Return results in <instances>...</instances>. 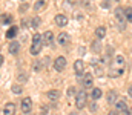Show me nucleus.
Masks as SVG:
<instances>
[{"label": "nucleus", "instance_id": "f257e3e1", "mask_svg": "<svg viewBox=\"0 0 132 115\" xmlns=\"http://www.w3.org/2000/svg\"><path fill=\"white\" fill-rule=\"evenodd\" d=\"M86 103H88V94L85 91L77 92V95H75V108L77 109H83L86 106Z\"/></svg>", "mask_w": 132, "mask_h": 115}, {"label": "nucleus", "instance_id": "f03ea898", "mask_svg": "<svg viewBox=\"0 0 132 115\" xmlns=\"http://www.w3.org/2000/svg\"><path fill=\"white\" fill-rule=\"evenodd\" d=\"M114 14H115V19L118 20V25H120V29H125L126 28V17H125V9L123 8H115V11H114Z\"/></svg>", "mask_w": 132, "mask_h": 115}, {"label": "nucleus", "instance_id": "7ed1b4c3", "mask_svg": "<svg viewBox=\"0 0 132 115\" xmlns=\"http://www.w3.org/2000/svg\"><path fill=\"white\" fill-rule=\"evenodd\" d=\"M20 108H22V112H23V114H29V112L32 111V100H31L29 97L23 98L22 103H20Z\"/></svg>", "mask_w": 132, "mask_h": 115}, {"label": "nucleus", "instance_id": "20e7f679", "mask_svg": "<svg viewBox=\"0 0 132 115\" xmlns=\"http://www.w3.org/2000/svg\"><path fill=\"white\" fill-rule=\"evenodd\" d=\"M54 68H55V71H59V72H63L66 68V58L65 57H57L55 58V61H54Z\"/></svg>", "mask_w": 132, "mask_h": 115}, {"label": "nucleus", "instance_id": "39448f33", "mask_svg": "<svg viewBox=\"0 0 132 115\" xmlns=\"http://www.w3.org/2000/svg\"><path fill=\"white\" fill-rule=\"evenodd\" d=\"M74 71H75V74L78 77H81L85 74V63H83V60H75V63H74Z\"/></svg>", "mask_w": 132, "mask_h": 115}, {"label": "nucleus", "instance_id": "423d86ee", "mask_svg": "<svg viewBox=\"0 0 132 115\" xmlns=\"http://www.w3.org/2000/svg\"><path fill=\"white\" fill-rule=\"evenodd\" d=\"M3 115H15V103L9 101L3 108Z\"/></svg>", "mask_w": 132, "mask_h": 115}, {"label": "nucleus", "instance_id": "0eeeda50", "mask_svg": "<svg viewBox=\"0 0 132 115\" xmlns=\"http://www.w3.org/2000/svg\"><path fill=\"white\" fill-rule=\"evenodd\" d=\"M52 43H54V34H52V31H46L43 34V45L45 46H51Z\"/></svg>", "mask_w": 132, "mask_h": 115}, {"label": "nucleus", "instance_id": "6e6552de", "mask_svg": "<svg viewBox=\"0 0 132 115\" xmlns=\"http://www.w3.org/2000/svg\"><path fill=\"white\" fill-rule=\"evenodd\" d=\"M123 72H125V68H118V66H111V69H109V77H112V78H117V77L121 75Z\"/></svg>", "mask_w": 132, "mask_h": 115}, {"label": "nucleus", "instance_id": "1a4fd4ad", "mask_svg": "<svg viewBox=\"0 0 132 115\" xmlns=\"http://www.w3.org/2000/svg\"><path fill=\"white\" fill-rule=\"evenodd\" d=\"M94 86V78L91 74H86V75L83 77V87L85 89H91Z\"/></svg>", "mask_w": 132, "mask_h": 115}, {"label": "nucleus", "instance_id": "9d476101", "mask_svg": "<svg viewBox=\"0 0 132 115\" xmlns=\"http://www.w3.org/2000/svg\"><path fill=\"white\" fill-rule=\"evenodd\" d=\"M55 25L60 26V28L66 26V25H68V17L63 15V14H57V15H55Z\"/></svg>", "mask_w": 132, "mask_h": 115}, {"label": "nucleus", "instance_id": "9b49d317", "mask_svg": "<svg viewBox=\"0 0 132 115\" xmlns=\"http://www.w3.org/2000/svg\"><path fill=\"white\" fill-rule=\"evenodd\" d=\"M57 41H59L60 46H66V45L69 43V34H66V32H60V34L57 36Z\"/></svg>", "mask_w": 132, "mask_h": 115}, {"label": "nucleus", "instance_id": "f8f14e48", "mask_svg": "<svg viewBox=\"0 0 132 115\" xmlns=\"http://www.w3.org/2000/svg\"><path fill=\"white\" fill-rule=\"evenodd\" d=\"M48 98L51 100V101H57L59 98H60V95H62V92L60 91H57V89H51V91H48Z\"/></svg>", "mask_w": 132, "mask_h": 115}, {"label": "nucleus", "instance_id": "ddd939ff", "mask_svg": "<svg viewBox=\"0 0 132 115\" xmlns=\"http://www.w3.org/2000/svg\"><path fill=\"white\" fill-rule=\"evenodd\" d=\"M8 51H9V54H12V55L19 54V51H20V43H19V41H11Z\"/></svg>", "mask_w": 132, "mask_h": 115}, {"label": "nucleus", "instance_id": "4468645a", "mask_svg": "<svg viewBox=\"0 0 132 115\" xmlns=\"http://www.w3.org/2000/svg\"><path fill=\"white\" fill-rule=\"evenodd\" d=\"M115 109L118 111V112H123V111H126L128 109V103H126V100H117L115 101Z\"/></svg>", "mask_w": 132, "mask_h": 115}, {"label": "nucleus", "instance_id": "2eb2a0df", "mask_svg": "<svg viewBox=\"0 0 132 115\" xmlns=\"http://www.w3.org/2000/svg\"><path fill=\"white\" fill-rule=\"evenodd\" d=\"M17 32H19V28H17V26H11V28L6 31V38H8V40H12V38L17 36Z\"/></svg>", "mask_w": 132, "mask_h": 115}, {"label": "nucleus", "instance_id": "dca6fc26", "mask_svg": "<svg viewBox=\"0 0 132 115\" xmlns=\"http://www.w3.org/2000/svg\"><path fill=\"white\" fill-rule=\"evenodd\" d=\"M42 46H43V43H32L29 52H31L32 55H38V52L42 51Z\"/></svg>", "mask_w": 132, "mask_h": 115}, {"label": "nucleus", "instance_id": "f3484780", "mask_svg": "<svg viewBox=\"0 0 132 115\" xmlns=\"http://www.w3.org/2000/svg\"><path fill=\"white\" fill-rule=\"evenodd\" d=\"M91 49H92V52H95V54H98L101 52V43H100V40H94L92 43H91Z\"/></svg>", "mask_w": 132, "mask_h": 115}, {"label": "nucleus", "instance_id": "a211bd4d", "mask_svg": "<svg viewBox=\"0 0 132 115\" xmlns=\"http://www.w3.org/2000/svg\"><path fill=\"white\" fill-rule=\"evenodd\" d=\"M95 37L98 38V40L106 37V28H104V26H98V28L95 29Z\"/></svg>", "mask_w": 132, "mask_h": 115}, {"label": "nucleus", "instance_id": "6ab92c4d", "mask_svg": "<svg viewBox=\"0 0 132 115\" xmlns=\"http://www.w3.org/2000/svg\"><path fill=\"white\" fill-rule=\"evenodd\" d=\"M117 100H118L117 92H115V91H109V92H108V103H114V104H115Z\"/></svg>", "mask_w": 132, "mask_h": 115}, {"label": "nucleus", "instance_id": "aec40b11", "mask_svg": "<svg viewBox=\"0 0 132 115\" xmlns=\"http://www.w3.org/2000/svg\"><path fill=\"white\" fill-rule=\"evenodd\" d=\"M91 98H92L94 101H97L98 98H101V89H100V87H94V89H92V92H91Z\"/></svg>", "mask_w": 132, "mask_h": 115}, {"label": "nucleus", "instance_id": "412c9836", "mask_svg": "<svg viewBox=\"0 0 132 115\" xmlns=\"http://www.w3.org/2000/svg\"><path fill=\"white\" fill-rule=\"evenodd\" d=\"M114 61H115V66H118V68H125V57H123V55H117Z\"/></svg>", "mask_w": 132, "mask_h": 115}, {"label": "nucleus", "instance_id": "4be33fe9", "mask_svg": "<svg viewBox=\"0 0 132 115\" xmlns=\"http://www.w3.org/2000/svg\"><path fill=\"white\" fill-rule=\"evenodd\" d=\"M45 5H46V0H37V2L34 3V9L38 12L40 9H43V8H45Z\"/></svg>", "mask_w": 132, "mask_h": 115}, {"label": "nucleus", "instance_id": "5701e85b", "mask_svg": "<svg viewBox=\"0 0 132 115\" xmlns=\"http://www.w3.org/2000/svg\"><path fill=\"white\" fill-rule=\"evenodd\" d=\"M125 17H126V22L132 23V8H126L125 9Z\"/></svg>", "mask_w": 132, "mask_h": 115}, {"label": "nucleus", "instance_id": "b1692460", "mask_svg": "<svg viewBox=\"0 0 132 115\" xmlns=\"http://www.w3.org/2000/svg\"><path fill=\"white\" fill-rule=\"evenodd\" d=\"M11 91H12V94L19 95V94H22V92H23V87H22L20 84H14V86L11 87Z\"/></svg>", "mask_w": 132, "mask_h": 115}, {"label": "nucleus", "instance_id": "393cba45", "mask_svg": "<svg viewBox=\"0 0 132 115\" xmlns=\"http://www.w3.org/2000/svg\"><path fill=\"white\" fill-rule=\"evenodd\" d=\"M2 25H12V17L9 14H6L3 19H2Z\"/></svg>", "mask_w": 132, "mask_h": 115}, {"label": "nucleus", "instance_id": "a878e982", "mask_svg": "<svg viewBox=\"0 0 132 115\" xmlns=\"http://www.w3.org/2000/svg\"><path fill=\"white\" fill-rule=\"evenodd\" d=\"M40 23H42V19H40V17H34L32 20H31V26H32V28H38Z\"/></svg>", "mask_w": 132, "mask_h": 115}, {"label": "nucleus", "instance_id": "bb28decb", "mask_svg": "<svg viewBox=\"0 0 132 115\" xmlns=\"http://www.w3.org/2000/svg\"><path fill=\"white\" fill-rule=\"evenodd\" d=\"M32 43H43V36H42V34H34Z\"/></svg>", "mask_w": 132, "mask_h": 115}, {"label": "nucleus", "instance_id": "cd10ccee", "mask_svg": "<svg viewBox=\"0 0 132 115\" xmlns=\"http://www.w3.org/2000/svg\"><path fill=\"white\" fill-rule=\"evenodd\" d=\"M28 8H29V5H28V2H23V3H22V6L19 8V11H20V12H25V11H26Z\"/></svg>", "mask_w": 132, "mask_h": 115}, {"label": "nucleus", "instance_id": "c85d7f7f", "mask_svg": "<svg viewBox=\"0 0 132 115\" xmlns=\"http://www.w3.org/2000/svg\"><path fill=\"white\" fill-rule=\"evenodd\" d=\"M32 69H34V71H40V69H42V61H38V60H37V61L34 63Z\"/></svg>", "mask_w": 132, "mask_h": 115}, {"label": "nucleus", "instance_id": "c756f323", "mask_svg": "<svg viewBox=\"0 0 132 115\" xmlns=\"http://www.w3.org/2000/svg\"><path fill=\"white\" fill-rule=\"evenodd\" d=\"M111 6V0H103L101 2V8H109Z\"/></svg>", "mask_w": 132, "mask_h": 115}, {"label": "nucleus", "instance_id": "7c9ffc66", "mask_svg": "<svg viewBox=\"0 0 132 115\" xmlns=\"http://www.w3.org/2000/svg\"><path fill=\"white\" fill-rule=\"evenodd\" d=\"M40 115H48V108H46V106H43V108L40 109Z\"/></svg>", "mask_w": 132, "mask_h": 115}, {"label": "nucleus", "instance_id": "2f4dec72", "mask_svg": "<svg viewBox=\"0 0 132 115\" xmlns=\"http://www.w3.org/2000/svg\"><path fill=\"white\" fill-rule=\"evenodd\" d=\"M19 80H20V81H28V75H25V74H20V75H19Z\"/></svg>", "mask_w": 132, "mask_h": 115}, {"label": "nucleus", "instance_id": "473e14b6", "mask_svg": "<svg viewBox=\"0 0 132 115\" xmlns=\"http://www.w3.org/2000/svg\"><path fill=\"white\" fill-rule=\"evenodd\" d=\"M121 115H132V109H129V108H128L126 111H123V114H121Z\"/></svg>", "mask_w": 132, "mask_h": 115}, {"label": "nucleus", "instance_id": "72a5a7b5", "mask_svg": "<svg viewBox=\"0 0 132 115\" xmlns=\"http://www.w3.org/2000/svg\"><path fill=\"white\" fill-rule=\"evenodd\" d=\"M108 115H118V111H117V109H115V111H111Z\"/></svg>", "mask_w": 132, "mask_h": 115}, {"label": "nucleus", "instance_id": "f704fd0d", "mask_svg": "<svg viewBox=\"0 0 132 115\" xmlns=\"http://www.w3.org/2000/svg\"><path fill=\"white\" fill-rule=\"evenodd\" d=\"M128 94H129V97L132 98V84L129 86V89H128Z\"/></svg>", "mask_w": 132, "mask_h": 115}, {"label": "nucleus", "instance_id": "c9c22d12", "mask_svg": "<svg viewBox=\"0 0 132 115\" xmlns=\"http://www.w3.org/2000/svg\"><path fill=\"white\" fill-rule=\"evenodd\" d=\"M68 94L72 97V95H74V87H69V92H68Z\"/></svg>", "mask_w": 132, "mask_h": 115}, {"label": "nucleus", "instance_id": "e433bc0d", "mask_svg": "<svg viewBox=\"0 0 132 115\" xmlns=\"http://www.w3.org/2000/svg\"><path fill=\"white\" fill-rule=\"evenodd\" d=\"M91 109H92V111H97V104H95V103H92V104H91Z\"/></svg>", "mask_w": 132, "mask_h": 115}, {"label": "nucleus", "instance_id": "4c0bfd02", "mask_svg": "<svg viewBox=\"0 0 132 115\" xmlns=\"http://www.w3.org/2000/svg\"><path fill=\"white\" fill-rule=\"evenodd\" d=\"M3 61H5V58H3V55H2V54H0V66H2V65H3Z\"/></svg>", "mask_w": 132, "mask_h": 115}, {"label": "nucleus", "instance_id": "58836bf2", "mask_svg": "<svg viewBox=\"0 0 132 115\" xmlns=\"http://www.w3.org/2000/svg\"><path fill=\"white\" fill-rule=\"evenodd\" d=\"M69 115H75V112H71V114H69Z\"/></svg>", "mask_w": 132, "mask_h": 115}, {"label": "nucleus", "instance_id": "ea45409f", "mask_svg": "<svg viewBox=\"0 0 132 115\" xmlns=\"http://www.w3.org/2000/svg\"><path fill=\"white\" fill-rule=\"evenodd\" d=\"M114 2H118V0H114Z\"/></svg>", "mask_w": 132, "mask_h": 115}, {"label": "nucleus", "instance_id": "a19ab883", "mask_svg": "<svg viewBox=\"0 0 132 115\" xmlns=\"http://www.w3.org/2000/svg\"><path fill=\"white\" fill-rule=\"evenodd\" d=\"M69 2H74V0H69Z\"/></svg>", "mask_w": 132, "mask_h": 115}, {"label": "nucleus", "instance_id": "79ce46f5", "mask_svg": "<svg viewBox=\"0 0 132 115\" xmlns=\"http://www.w3.org/2000/svg\"><path fill=\"white\" fill-rule=\"evenodd\" d=\"M25 115H26V114H25Z\"/></svg>", "mask_w": 132, "mask_h": 115}, {"label": "nucleus", "instance_id": "37998d69", "mask_svg": "<svg viewBox=\"0 0 132 115\" xmlns=\"http://www.w3.org/2000/svg\"><path fill=\"white\" fill-rule=\"evenodd\" d=\"M83 115H85V114H83Z\"/></svg>", "mask_w": 132, "mask_h": 115}]
</instances>
